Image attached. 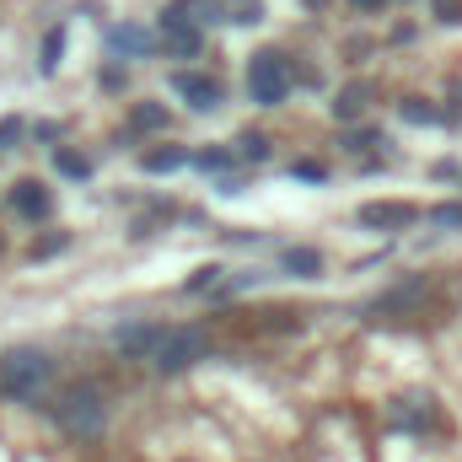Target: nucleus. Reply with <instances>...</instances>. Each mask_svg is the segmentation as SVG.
Masks as SVG:
<instances>
[{"mask_svg":"<svg viewBox=\"0 0 462 462\" xmlns=\"http://www.w3.org/2000/svg\"><path fill=\"white\" fill-rule=\"evenodd\" d=\"M285 92H291V65H285V54H258V60L247 65V97H253L258 108H280Z\"/></svg>","mask_w":462,"mask_h":462,"instance_id":"nucleus-4","label":"nucleus"},{"mask_svg":"<svg viewBox=\"0 0 462 462\" xmlns=\"http://www.w3.org/2000/svg\"><path fill=\"white\" fill-rule=\"evenodd\" d=\"M54 420H60L70 436L92 441V436H103V425H108V409H103L97 387H70V393H60V403H54Z\"/></svg>","mask_w":462,"mask_h":462,"instance_id":"nucleus-1","label":"nucleus"},{"mask_svg":"<svg viewBox=\"0 0 462 462\" xmlns=\"http://www.w3.org/2000/svg\"><path fill=\"white\" fill-rule=\"evenodd\" d=\"M172 92L189 97V108H199V114L221 108V81H210V76H199V70H178V76H172Z\"/></svg>","mask_w":462,"mask_h":462,"instance_id":"nucleus-5","label":"nucleus"},{"mask_svg":"<svg viewBox=\"0 0 462 462\" xmlns=\"http://www.w3.org/2000/svg\"><path fill=\"white\" fill-rule=\"evenodd\" d=\"M49 355H38V349H11L5 360H0V387L11 393V398H38V387L49 382Z\"/></svg>","mask_w":462,"mask_h":462,"instance_id":"nucleus-3","label":"nucleus"},{"mask_svg":"<svg viewBox=\"0 0 462 462\" xmlns=\"http://www.w3.org/2000/svg\"><path fill=\"white\" fill-rule=\"evenodd\" d=\"M183 162H189V151H183V145H167V151H145V156H140V167H145V172H178Z\"/></svg>","mask_w":462,"mask_h":462,"instance_id":"nucleus-11","label":"nucleus"},{"mask_svg":"<svg viewBox=\"0 0 462 462\" xmlns=\"http://www.w3.org/2000/svg\"><path fill=\"white\" fill-rule=\"evenodd\" d=\"M162 334H167V328H156V323H129V328L114 334V345L124 349V355H151V349L162 345Z\"/></svg>","mask_w":462,"mask_h":462,"instance_id":"nucleus-8","label":"nucleus"},{"mask_svg":"<svg viewBox=\"0 0 462 462\" xmlns=\"http://www.w3.org/2000/svg\"><path fill=\"white\" fill-rule=\"evenodd\" d=\"M129 124H134V129H167V108H162V103H140Z\"/></svg>","mask_w":462,"mask_h":462,"instance_id":"nucleus-16","label":"nucleus"},{"mask_svg":"<svg viewBox=\"0 0 462 462\" xmlns=\"http://www.w3.org/2000/svg\"><path fill=\"white\" fill-rule=\"evenodd\" d=\"M236 156L242 162H269V134H242L236 140Z\"/></svg>","mask_w":462,"mask_h":462,"instance_id":"nucleus-15","label":"nucleus"},{"mask_svg":"<svg viewBox=\"0 0 462 462\" xmlns=\"http://www.w3.org/2000/svg\"><path fill=\"white\" fill-rule=\"evenodd\" d=\"M199 172H226L231 167V151H199V156H189Z\"/></svg>","mask_w":462,"mask_h":462,"instance_id":"nucleus-17","label":"nucleus"},{"mask_svg":"<svg viewBox=\"0 0 462 462\" xmlns=\"http://www.w3.org/2000/svg\"><path fill=\"white\" fill-rule=\"evenodd\" d=\"M360 221L365 226H382V231H398V226H414L420 210L414 205H398V199H376V205H360Z\"/></svg>","mask_w":462,"mask_h":462,"instance_id":"nucleus-6","label":"nucleus"},{"mask_svg":"<svg viewBox=\"0 0 462 462\" xmlns=\"http://www.w3.org/2000/svg\"><path fill=\"white\" fill-rule=\"evenodd\" d=\"M108 49H118V54H145L151 49V32L145 27H108Z\"/></svg>","mask_w":462,"mask_h":462,"instance_id":"nucleus-10","label":"nucleus"},{"mask_svg":"<svg viewBox=\"0 0 462 462\" xmlns=\"http://www.w3.org/2000/svg\"><path fill=\"white\" fill-rule=\"evenodd\" d=\"M430 5H436V16H441V22H452V27L462 22V0H430Z\"/></svg>","mask_w":462,"mask_h":462,"instance_id":"nucleus-22","label":"nucleus"},{"mask_svg":"<svg viewBox=\"0 0 462 462\" xmlns=\"http://www.w3.org/2000/svg\"><path fill=\"white\" fill-rule=\"evenodd\" d=\"M355 5H360V11H382L387 0H355Z\"/></svg>","mask_w":462,"mask_h":462,"instance_id":"nucleus-25","label":"nucleus"},{"mask_svg":"<svg viewBox=\"0 0 462 462\" xmlns=\"http://www.w3.org/2000/svg\"><path fill=\"white\" fill-rule=\"evenodd\" d=\"M0 253H5V236H0Z\"/></svg>","mask_w":462,"mask_h":462,"instance_id":"nucleus-27","label":"nucleus"},{"mask_svg":"<svg viewBox=\"0 0 462 462\" xmlns=\"http://www.w3.org/2000/svg\"><path fill=\"white\" fill-rule=\"evenodd\" d=\"M403 118H409V124H441V108H430V103H414V97H409V103H403Z\"/></svg>","mask_w":462,"mask_h":462,"instance_id":"nucleus-18","label":"nucleus"},{"mask_svg":"<svg viewBox=\"0 0 462 462\" xmlns=\"http://www.w3.org/2000/svg\"><path fill=\"white\" fill-rule=\"evenodd\" d=\"M360 108H365V87H349V92H339V103H334V118H360Z\"/></svg>","mask_w":462,"mask_h":462,"instance_id":"nucleus-13","label":"nucleus"},{"mask_svg":"<svg viewBox=\"0 0 462 462\" xmlns=\"http://www.w3.org/2000/svg\"><path fill=\"white\" fill-rule=\"evenodd\" d=\"M205 355H210V334H205V328H167L162 345L151 349V360H156L162 376H178V371H189V365L205 360Z\"/></svg>","mask_w":462,"mask_h":462,"instance_id":"nucleus-2","label":"nucleus"},{"mask_svg":"<svg viewBox=\"0 0 462 462\" xmlns=\"http://www.w3.org/2000/svg\"><path fill=\"white\" fill-rule=\"evenodd\" d=\"M430 221H441V226H462V205H436Z\"/></svg>","mask_w":462,"mask_h":462,"instance_id":"nucleus-21","label":"nucleus"},{"mask_svg":"<svg viewBox=\"0 0 462 462\" xmlns=\"http://www.w3.org/2000/svg\"><path fill=\"white\" fill-rule=\"evenodd\" d=\"M280 263H285L291 274H301V280L323 274V253H318V247H285V253H280Z\"/></svg>","mask_w":462,"mask_h":462,"instance_id":"nucleus-9","label":"nucleus"},{"mask_svg":"<svg viewBox=\"0 0 462 462\" xmlns=\"http://www.w3.org/2000/svg\"><path fill=\"white\" fill-rule=\"evenodd\" d=\"M49 205H54V199H49V189H43L38 178H22V183L11 189V210H16V216H27V221H43V216H49Z\"/></svg>","mask_w":462,"mask_h":462,"instance_id":"nucleus-7","label":"nucleus"},{"mask_svg":"<svg viewBox=\"0 0 462 462\" xmlns=\"http://www.w3.org/2000/svg\"><path fill=\"white\" fill-rule=\"evenodd\" d=\"M291 178H301V183H323V178H328V167H323V162H296V167H291Z\"/></svg>","mask_w":462,"mask_h":462,"instance_id":"nucleus-19","label":"nucleus"},{"mask_svg":"<svg viewBox=\"0 0 462 462\" xmlns=\"http://www.w3.org/2000/svg\"><path fill=\"white\" fill-rule=\"evenodd\" d=\"M307 5H323V0H307Z\"/></svg>","mask_w":462,"mask_h":462,"instance_id":"nucleus-26","label":"nucleus"},{"mask_svg":"<svg viewBox=\"0 0 462 462\" xmlns=\"http://www.w3.org/2000/svg\"><path fill=\"white\" fill-rule=\"evenodd\" d=\"M216 280H221V269H216V263H210V269H194V280H189V291H210Z\"/></svg>","mask_w":462,"mask_h":462,"instance_id":"nucleus-23","label":"nucleus"},{"mask_svg":"<svg viewBox=\"0 0 462 462\" xmlns=\"http://www.w3.org/2000/svg\"><path fill=\"white\" fill-rule=\"evenodd\" d=\"M60 54H65V32L54 27V32L43 38V60H38V65H43V76H54V70H60Z\"/></svg>","mask_w":462,"mask_h":462,"instance_id":"nucleus-14","label":"nucleus"},{"mask_svg":"<svg viewBox=\"0 0 462 462\" xmlns=\"http://www.w3.org/2000/svg\"><path fill=\"white\" fill-rule=\"evenodd\" d=\"M11 140H22V118H0V145H11Z\"/></svg>","mask_w":462,"mask_h":462,"instance_id":"nucleus-24","label":"nucleus"},{"mask_svg":"<svg viewBox=\"0 0 462 462\" xmlns=\"http://www.w3.org/2000/svg\"><path fill=\"white\" fill-rule=\"evenodd\" d=\"M54 167H60L65 178H92V162H87L81 151H70V145H60V151H54Z\"/></svg>","mask_w":462,"mask_h":462,"instance_id":"nucleus-12","label":"nucleus"},{"mask_svg":"<svg viewBox=\"0 0 462 462\" xmlns=\"http://www.w3.org/2000/svg\"><path fill=\"white\" fill-rule=\"evenodd\" d=\"M65 242H70V236H65V231H54V236H43V242H32V258H49V253H60Z\"/></svg>","mask_w":462,"mask_h":462,"instance_id":"nucleus-20","label":"nucleus"}]
</instances>
